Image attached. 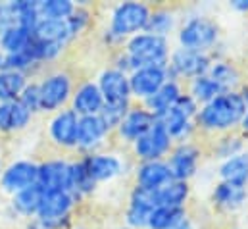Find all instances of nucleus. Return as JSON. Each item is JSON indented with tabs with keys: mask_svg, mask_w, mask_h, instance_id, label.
Wrapping results in <instances>:
<instances>
[{
	"mask_svg": "<svg viewBox=\"0 0 248 229\" xmlns=\"http://www.w3.org/2000/svg\"><path fill=\"white\" fill-rule=\"evenodd\" d=\"M247 104L243 102L239 91L221 93L212 102L200 106L198 114L194 117L196 127L208 133H233L239 129L243 117L247 114Z\"/></svg>",
	"mask_w": 248,
	"mask_h": 229,
	"instance_id": "obj_1",
	"label": "nucleus"
},
{
	"mask_svg": "<svg viewBox=\"0 0 248 229\" xmlns=\"http://www.w3.org/2000/svg\"><path fill=\"white\" fill-rule=\"evenodd\" d=\"M150 12H152V8L144 2H137V0L120 2L110 14L106 41L110 45H118V43L129 41L131 37L146 31Z\"/></svg>",
	"mask_w": 248,
	"mask_h": 229,
	"instance_id": "obj_2",
	"label": "nucleus"
},
{
	"mask_svg": "<svg viewBox=\"0 0 248 229\" xmlns=\"http://www.w3.org/2000/svg\"><path fill=\"white\" fill-rule=\"evenodd\" d=\"M124 54L127 56L129 67L133 71L148 65H168L171 47H170V39L142 31L131 37L129 41H125Z\"/></svg>",
	"mask_w": 248,
	"mask_h": 229,
	"instance_id": "obj_3",
	"label": "nucleus"
},
{
	"mask_svg": "<svg viewBox=\"0 0 248 229\" xmlns=\"http://www.w3.org/2000/svg\"><path fill=\"white\" fill-rule=\"evenodd\" d=\"M75 206L77 198L69 191H45L37 218L33 220L39 229H67Z\"/></svg>",
	"mask_w": 248,
	"mask_h": 229,
	"instance_id": "obj_4",
	"label": "nucleus"
},
{
	"mask_svg": "<svg viewBox=\"0 0 248 229\" xmlns=\"http://www.w3.org/2000/svg\"><path fill=\"white\" fill-rule=\"evenodd\" d=\"M219 41V27L204 16H192L177 29V43L181 49L208 54Z\"/></svg>",
	"mask_w": 248,
	"mask_h": 229,
	"instance_id": "obj_5",
	"label": "nucleus"
},
{
	"mask_svg": "<svg viewBox=\"0 0 248 229\" xmlns=\"http://www.w3.org/2000/svg\"><path fill=\"white\" fill-rule=\"evenodd\" d=\"M73 77L63 71L56 69L46 73L39 81V97H41V112L43 114H56L69 106L73 95Z\"/></svg>",
	"mask_w": 248,
	"mask_h": 229,
	"instance_id": "obj_6",
	"label": "nucleus"
},
{
	"mask_svg": "<svg viewBox=\"0 0 248 229\" xmlns=\"http://www.w3.org/2000/svg\"><path fill=\"white\" fill-rule=\"evenodd\" d=\"M131 147L139 162H154V160H166L171 148L175 147V143L166 131V127L156 119V123Z\"/></svg>",
	"mask_w": 248,
	"mask_h": 229,
	"instance_id": "obj_7",
	"label": "nucleus"
},
{
	"mask_svg": "<svg viewBox=\"0 0 248 229\" xmlns=\"http://www.w3.org/2000/svg\"><path fill=\"white\" fill-rule=\"evenodd\" d=\"M212 58L210 54H202V52H194V50H186V49H173L170 60H168V73L170 79L175 81H192L200 75H206L210 65H212Z\"/></svg>",
	"mask_w": 248,
	"mask_h": 229,
	"instance_id": "obj_8",
	"label": "nucleus"
},
{
	"mask_svg": "<svg viewBox=\"0 0 248 229\" xmlns=\"http://www.w3.org/2000/svg\"><path fill=\"white\" fill-rule=\"evenodd\" d=\"M170 81L168 65H148V67H139L129 73V87H131V97L135 100L146 102L158 89Z\"/></svg>",
	"mask_w": 248,
	"mask_h": 229,
	"instance_id": "obj_9",
	"label": "nucleus"
},
{
	"mask_svg": "<svg viewBox=\"0 0 248 229\" xmlns=\"http://www.w3.org/2000/svg\"><path fill=\"white\" fill-rule=\"evenodd\" d=\"M39 164L33 160H14L10 162L0 175V191L6 195H16L27 187L37 185Z\"/></svg>",
	"mask_w": 248,
	"mask_h": 229,
	"instance_id": "obj_10",
	"label": "nucleus"
},
{
	"mask_svg": "<svg viewBox=\"0 0 248 229\" xmlns=\"http://www.w3.org/2000/svg\"><path fill=\"white\" fill-rule=\"evenodd\" d=\"M200 148L186 141V143H177L170 156L166 158L168 166H170V172L173 175V179L177 181H190L196 172H198V164H200Z\"/></svg>",
	"mask_w": 248,
	"mask_h": 229,
	"instance_id": "obj_11",
	"label": "nucleus"
},
{
	"mask_svg": "<svg viewBox=\"0 0 248 229\" xmlns=\"http://www.w3.org/2000/svg\"><path fill=\"white\" fill-rule=\"evenodd\" d=\"M96 85L104 97L106 104H131V87L129 73H124L116 67H106L98 73Z\"/></svg>",
	"mask_w": 248,
	"mask_h": 229,
	"instance_id": "obj_12",
	"label": "nucleus"
},
{
	"mask_svg": "<svg viewBox=\"0 0 248 229\" xmlns=\"http://www.w3.org/2000/svg\"><path fill=\"white\" fill-rule=\"evenodd\" d=\"M85 168L89 175L93 177V181L98 183H108L114 181L118 177H122L125 173V162L122 156L114 154V152H93V154H85L83 156Z\"/></svg>",
	"mask_w": 248,
	"mask_h": 229,
	"instance_id": "obj_13",
	"label": "nucleus"
},
{
	"mask_svg": "<svg viewBox=\"0 0 248 229\" xmlns=\"http://www.w3.org/2000/svg\"><path fill=\"white\" fill-rule=\"evenodd\" d=\"M77 125H79V115L67 106L52 114L48 121V139L58 148L65 150L77 148Z\"/></svg>",
	"mask_w": 248,
	"mask_h": 229,
	"instance_id": "obj_14",
	"label": "nucleus"
},
{
	"mask_svg": "<svg viewBox=\"0 0 248 229\" xmlns=\"http://www.w3.org/2000/svg\"><path fill=\"white\" fill-rule=\"evenodd\" d=\"M110 133L112 131L102 121L100 115L79 117V125H77V150H81L85 154L98 152V148L108 141Z\"/></svg>",
	"mask_w": 248,
	"mask_h": 229,
	"instance_id": "obj_15",
	"label": "nucleus"
},
{
	"mask_svg": "<svg viewBox=\"0 0 248 229\" xmlns=\"http://www.w3.org/2000/svg\"><path fill=\"white\" fill-rule=\"evenodd\" d=\"M156 123V115L152 114L144 104L139 106H131L129 112L125 114V117L122 119V123L118 125L116 133L120 135V139L124 143L133 145L137 139H140L152 125Z\"/></svg>",
	"mask_w": 248,
	"mask_h": 229,
	"instance_id": "obj_16",
	"label": "nucleus"
},
{
	"mask_svg": "<svg viewBox=\"0 0 248 229\" xmlns=\"http://www.w3.org/2000/svg\"><path fill=\"white\" fill-rule=\"evenodd\" d=\"M104 104L106 102L96 81H83L73 89L69 108L79 117H87V115H98L102 112Z\"/></svg>",
	"mask_w": 248,
	"mask_h": 229,
	"instance_id": "obj_17",
	"label": "nucleus"
},
{
	"mask_svg": "<svg viewBox=\"0 0 248 229\" xmlns=\"http://www.w3.org/2000/svg\"><path fill=\"white\" fill-rule=\"evenodd\" d=\"M173 175L170 172V166L166 160H154V162H139L135 168V185L148 189V191H158L166 187Z\"/></svg>",
	"mask_w": 248,
	"mask_h": 229,
	"instance_id": "obj_18",
	"label": "nucleus"
},
{
	"mask_svg": "<svg viewBox=\"0 0 248 229\" xmlns=\"http://www.w3.org/2000/svg\"><path fill=\"white\" fill-rule=\"evenodd\" d=\"M67 177H69V160L50 158L39 164L37 185L45 191H67Z\"/></svg>",
	"mask_w": 248,
	"mask_h": 229,
	"instance_id": "obj_19",
	"label": "nucleus"
},
{
	"mask_svg": "<svg viewBox=\"0 0 248 229\" xmlns=\"http://www.w3.org/2000/svg\"><path fill=\"white\" fill-rule=\"evenodd\" d=\"M33 112H29L19 100L0 104V133H19L27 129L33 121Z\"/></svg>",
	"mask_w": 248,
	"mask_h": 229,
	"instance_id": "obj_20",
	"label": "nucleus"
},
{
	"mask_svg": "<svg viewBox=\"0 0 248 229\" xmlns=\"http://www.w3.org/2000/svg\"><path fill=\"white\" fill-rule=\"evenodd\" d=\"M43 187L39 185H33V187H27L16 195L10 196V208L16 216L19 218H25V220H33L37 218V212H39V206H41V200H43Z\"/></svg>",
	"mask_w": 248,
	"mask_h": 229,
	"instance_id": "obj_21",
	"label": "nucleus"
},
{
	"mask_svg": "<svg viewBox=\"0 0 248 229\" xmlns=\"http://www.w3.org/2000/svg\"><path fill=\"white\" fill-rule=\"evenodd\" d=\"M183 95V87H181V83L179 81H175V79H170V81H166L160 89H158V93H154L146 102H142L152 114L156 115V117H160V115H164L168 110H171L173 106H175V102L179 100V97Z\"/></svg>",
	"mask_w": 248,
	"mask_h": 229,
	"instance_id": "obj_22",
	"label": "nucleus"
},
{
	"mask_svg": "<svg viewBox=\"0 0 248 229\" xmlns=\"http://www.w3.org/2000/svg\"><path fill=\"white\" fill-rule=\"evenodd\" d=\"M156 119L166 127V131L170 133V137L173 139L175 145H177V143H186V141L192 137L194 129H196L194 119H190V117H186L185 114H181L177 108L168 110L166 114L156 117Z\"/></svg>",
	"mask_w": 248,
	"mask_h": 229,
	"instance_id": "obj_23",
	"label": "nucleus"
},
{
	"mask_svg": "<svg viewBox=\"0 0 248 229\" xmlns=\"http://www.w3.org/2000/svg\"><path fill=\"white\" fill-rule=\"evenodd\" d=\"M248 198V191L247 187H241V185H231V183H223L219 181L214 191H212V200L217 208L221 210H227V212H233V210H239Z\"/></svg>",
	"mask_w": 248,
	"mask_h": 229,
	"instance_id": "obj_24",
	"label": "nucleus"
},
{
	"mask_svg": "<svg viewBox=\"0 0 248 229\" xmlns=\"http://www.w3.org/2000/svg\"><path fill=\"white\" fill-rule=\"evenodd\" d=\"M96 189V183L89 175L83 158L69 162V177H67V191L77 198V202L89 195H93Z\"/></svg>",
	"mask_w": 248,
	"mask_h": 229,
	"instance_id": "obj_25",
	"label": "nucleus"
},
{
	"mask_svg": "<svg viewBox=\"0 0 248 229\" xmlns=\"http://www.w3.org/2000/svg\"><path fill=\"white\" fill-rule=\"evenodd\" d=\"M33 37L37 41L60 43V45H65V47L73 41V35L69 31L65 19H39V23L33 29Z\"/></svg>",
	"mask_w": 248,
	"mask_h": 229,
	"instance_id": "obj_26",
	"label": "nucleus"
},
{
	"mask_svg": "<svg viewBox=\"0 0 248 229\" xmlns=\"http://www.w3.org/2000/svg\"><path fill=\"white\" fill-rule=\"evenodd\" d=\"M219 181L231 183V185H248V150H243L237 156H231L227 160H221L219 164Z\"/></svg>",
	"mask_w": 248,
	"mask_h": 229,
	"instance_id": "obj_27",
	"label": "nucleus"
},
{
	"mask_svg": "<svg viewBox=\"0 0 248 229\" xmlns=\"http://www.w3.org/2000/svg\"><path fill=\"white\" fill-rule=\"evenodd\" d=\"M208 75L216 81V85L223 93H231V91H239L241 89V71L231 62L214 60L210 69H208Z\"/></svg>",
	"mask_w": 248,
	"mask_h": 229,
	"instance_id": "obj_28",
	"label": "nucleus"
},
{
	"mask_svg": "<svg viewBox=\"0 0 248 229\" xmlns=\"http://www.w3.org/2000/svg\"><path fill=\"white\" fill-rule=\"evenodd\" d=\"M29 81L31 79L21 71L0 69V104L19 100V97Z\"/></svg>",
	"mask_w": 248,
	"mask_h": 229,
	"instance_id": "obj_29",
	"label": "nucleus"
},
{
	"mask_svg": "<svg viewBox=\"0 0 248 229\" xmlns=\"http://www.w3.org/2000/svg\"><path fill=\"white\" fill-rule=\"evenodd\" d=\"M33 31L23 25H14L8 31L0 33V49L4 54H17L31 47Z\"/></svg>",
	"mask_w": 248,
	"mask_h": 229,
	"instance_id": "obj_30",
	"label": "nucleus"
},
{
	"mask_svg": "<svg viewBox=\"0 0 248 229\" xmlns=\"http://www.w3.org/2000/svg\"><path fill=\"white\" fill-rule=\"evenodd\" d=\"M158 206H171V208H185L186 200L190 196V185L188 181L171 179L166 187L156 191Z\"/></svg>",
	"mask_w": 248,
	"mask_h": 229,
	"instance_id": "obj_31",
	"label": "nucleus"
},
{
	"mask_svg": "<svg viewBox=\"0 0 248 229\" xmlns=\"http://www.w3.org/2000/svg\"><path fill=\"white\" fill-rule=\"evenodd\" d=\"M175 27H177V16H175V12L170 10V8H158V10H152L150 12L146 33H152V35H158V37L168 39L175 31Z\"/></svg>",
	"mask_w": 248,
	"mask_h": 229,
	"instance_id": "obj_32",
	"label": "nucleus"
},
{
	"mask_svg": "<svg viewBox=\"0 0 248 229\" xmlns=\"http://www.w3.org/2000/svg\"><path fill=\"white\" fill-rule=\"evenodd\" d=\"M223 91L216 85V81L206 73V75H200L192 81H188V91L186 95H190L198 106H204L208 102H212L216 97H219Z\"/></svg>",
	"mask_w": 248,
	"mask_h": 229,
	"instance_id": "obj_33",
	"label": "nucleus"
},
{
	"mask_svg": "<svg viewBox=\"0 0 248 229\" xmlns=\"http://www.w3.org/2000/svg\"><path fill=\"white\" fill-rule=\"evenodd\" d=\"M186 218L185 208H171V206H156L150 212L146 229H171Z\"/></svg>",
	"mask_w": 248,
	"mask_h": 229,
	"instance_id": "obj_34",
	"label": "nucleus"
},
{
	"mask_svg": "<svg viewBox=\"0 0 248 229\" xmlns=\"http://www.w3.org/2000/svg\"><path fill=\"white\" fill-rule=\"evenodd\" d=\"M75 6L71 0H39V16L41 19H67Z\"/></svg>",
	"mask_w": 248,
	"mask_h": 229,
	"instance_id": "obj_35",
	"label": "nucleus"
},
{
	"mask_svg": "<svg viewBox=\"0 0 248 229\" xmlns=\"http://www.w3.org/2000/svg\"><path fill=\"white\" fill-rule=\"evenodd\" d=\"M243 150H247L245 148V139H243V135H237L235 131L221 135V139L217 141V145L214 148V152H216V156L219 160H227L231 156H237Z\"/></svg>",
	"mask_w": 248,
	"mask_h": 229,
	"instance_id": "obj_36",
	"label": "nucleus"
},
{
	"mask_svg": "<svg viewBox=\"0 0 248 229\" xmlns=\"http://www.w3.org/2000/svg\"><path fill=\"white\" fill-rule=\"evenodd\" d=\"M67 21V27H69V31H71V35H73V39H77L89 25H91V12H89V8L87 6H81V4H77L75 6V10H73V14L65 19Z\"/></svg>",
	"mask_w": 248,
	"mask_h": 229,
	"instance_id": "obj_37",
	"label": "nucleus"
},
{
	"mask_svg": "<svg viewBox=\"0 0 248 229\" xmlns=\"http://www.w3.org/2000/svg\"><path fill=\"white\" fill-rule=\"evenodd\" d=\"M131 106H133V104H104L102 112L98 115L102 117V121L108 125L110 131H116L118 125L122 123V119H124L125 114L129 112Z\"/></svg>",
	"mask_w": 248,
	"mask_h": 229,
	"instance_id": "obj_38",
	"label": "nucleus"
},
{
	"mask_svg": "<svg viewBox=\"0 0 248 229\" xmlns=\"http://www.w3.org/2000/svg\"><path fill=\"white\" fill-rule=\"evenodd\" d=\"M19 102L33 114H39L41 112V97H39V81H29L27 87L23 89L21 97H19Z\"/></svg>",
	"mask_w": 248,
	"mask_h": 229,
	"instance_id": "obj_39",
	"label": "nucleus"
},
{
	"mask_svg": "<svg viewBox=\"0 0 248 229\" xmlns=\"http://www.w3.org/2000/svg\"><path fill=\"white\" fill-rule=\"evenodd\" d=\"M17 25V12L12 2H0V33L8 31L10 27Z\"/></svg>",
	"mask_w": 248,
	"mask_h": 229,
	"instance_id": "obj_40",
	"label": "nucleus"
},
{
	"mask_svg": "<svg viewBox=\"0 0 248 229\" xmlns=\"http://www.w3.org/2000/svg\"><path fill=\"white\" fill-rule=\"evenodd\" d=\"M173 108H177L181 114H185L186 117H190V119H194L196 114H198V110H200V106L196 104V100H194L190 95H186V93H183V95L179 97V100L175 102Z\"/></svg>",
	"mask_w": 248,
	"mask_h": 229,
	"instance_id": "obj_41",
	"label": "nucleus"
},
{
	"mask_svg": "<svg viewBox=\"0 0 248 229\" xmlns=\"http://www.w3.org/2000/svg\"><path fill=\"white\" fill-rule=\"evenodd\" d=\"M229 6H231L235 12H241V14H247L248 12V0H231Z\"/></svg>",
	"mask_w": 248,
	"mask_h": 229,
	"instance_id": "obj_42",
	"label": "nucleus"
},
{
	"mask_svg": "<svg viewBox=\"0 0 248 229\" xmlns=\"http://www.w3.org/2000/svg\"><path fill=\"white\" fill-rule=\"evenodd\" d=\"M171 229H194V226H192V222H190L188 218H185L183 222H179L177 226H173Z\"/></svg>",
	"mask_w": 248,
	"mask_h": 229,
	"instance_id": "obj_43",
	"label": "nucleus"
},
{
	"mask_svg": "<svg viewBox=\"0 0 248 229\" xmlns=\"http://www.w3.org/2000/svg\"><path fill=\"white\" fill-rule=\"evenodd\" d=\"M239 95H241L243 102L247 104V108H248V85H241V89H239Z\"/></svg>",
	"mask_w": 248,
	"mask_h": 229,
	"instance_id": "obj_44",
	"label": "nucleus"
},
{
	"mask_svg": "<svg viewBox=\"0 0 248 229\" xmlns=\"http://www.w3.org/2000/svg\"><path fill=\"white\" fill-rule=\"evenodd\" d=\"M239 129H241L245 135H248V110H247V114H245V117H243V121H241V125H239Z\"/></svg>",
	"mask_w": 248,
	"mask_h": 229,
	"instance_id": "obj_45",
	"label": "nucleus"
},
{
	"mask_svg": "<svg viewBox=\"0 0 248 229\" xmlns=\"http://www.w3.org/2000/svg\"><path fill=\"white\" fill-rule=\"evenodd\" d=\"M4 58H6V54L2 52V49H0V69L4 67Z\"/></svg>",
	"mask_w": 248,
	"mask_h": 229,
	"instance_id": "obj_46",
	"label": "nucleus"
},
{
	"mask_svg": "<svg viewBox=\"0 0 248 229\" xmlns=\"http://www.w3.org/2000/svg\"><path fill=\"white\" fill-rule=\"evenodd\" d=\"M2 170H4V166H2V160H0V175H2Z\"/></svg>",
	"mask_w": 248,
	"mask_h": 229,
	"instance_id": "obj_47",
	"label": "nucleus"
},
{
	"mask_svg": "<svg viewBox=\"0 0 248 229\" xmlns=\"http://www.w3.org/2000/svg\"><path fill=\"white\" fill-rule=\"evenodd\" d=\"M75 229H85V228H75Z\"/></svg>",
	"mask_w": 248,
	"mask_h": 229,
	"instance_id": "obj_48",
	"label": "nucleus"
}]
</instances>
